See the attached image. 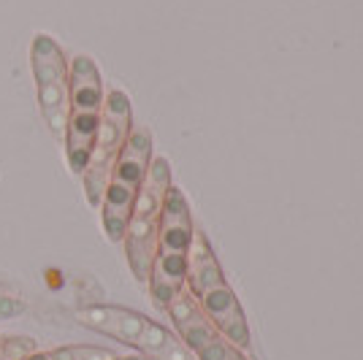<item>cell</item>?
Returning <instances> with one entry per match:
<instances>
[{"label": "cell", "instance_id": "52a82bcc", "mask_svg": "<svg viewBox=\"0 0 363 360\" xmlns=\"http://www.w3.org/2000/svg\"><path fill=\"white\" fill-rule=\"evenodd\" d=\"M196 300L201 306V312L212 320V325L225 336L230 344H236L239 349L250 347V325H247L242 303H239L236 293L230 287H214V290L203 293Z\"/></svg>", "mask_w": 363, "mask_h": 360}, {"label": "cell", "instance_id": "8fae6325", "mask_svg": "<svg viewBox=\"0 0 363 360\" xmlns=\"http://www.w3.org/2000/svg\"><path fill=\"white\" fill-rule=\"evenodd\" d=\"M25 312H28V303L25 300L0 293V320H11V317H19L25 315Z\"/></svg>", "mask_w": 363, "mask_h": 360}, {"label": "cell", "instance_id": "9c48e42d", "mask_svg": "<svg viewBox=\"0 0 363 360\" xmlns=\"http://www.w3.org/2000/svg\"><path fill=\"white\" fill-rule=\"evenodd\" d=\"M228 285L225 274H223V266L214 255L212 241L206 239L203 230L193 233V241H190V252H187V276H184V290L193 296V298H201L203 293H209L214 287Z\"/></svg>", "mask_w": 363, "mask_h": 360}, {"label": "cell", "instance_id": "30bf717a", "mask_svg": "<svg viewBox=\"0 0 363 360\" xmlns=\"http://www.w3.org/2000/svg\"><path fill=\"white\" fill-rule=\"evenodd\" d=\"M117 352L106 347H57V349H35L33 355L22 360H114Z\"/></svg>", "mask_w": 363, "mask_h": 360}, {"label": "cell", "instance_id": "ba28073f", "mask_svg": "<svg viewBox=\"0 0 363 360\" xmlns=\"http://www.w3.org/2000/svg\"><path fill=\"white\" fill-rule=\"evenodd\" d=\"M76 320L84 328L104 333L108 339H117V342L133 347V349H136L138 339H141V333L150 322L147 315L125 309V306H87V309L76 312Z\"/></svg>", "mask_w": 363, "mask_h": 360}, {"label": "cell", "instance_id": "277c9868", "mask_svg": "<svg viewBox=\"0 0 363 360\" xmlns=\"http://www.w3.org/2000/svg\"><path fill=\"white\" fill-rule=\"evenodd\" d=\"M133 130V111H130V98L122 90H108L104 98V111H101V125L98 135L92 144L90 160L82 174L84 179V196L90 201V206H101L104 193L111 179L114 163L120 157L122 147L128 141V135Z\"/></svg>", "mask_w": 363, "mask_h": 360}, {"label": "cell", "instance_id": "7c38bea8", "mask_svg": "<svg viewBox=\"0 0 363 360\" xmlns=\"http://www.w3.org/2000/svg\"><path fill=\"white\" fill-rule=\"evenodd\" d=\"M0 342H3V336H0Z\"/></svg>", "mask_w": 363, "mask_h": 360}, {"label": "cell", "instance_id": "6da1fadb", "mask_svg": "<svg viewBox=\"0 0 363 360\" xmlns=\"http://www.w3.org/2000/svg\"><path fill=\"white\" fill-rule=\"evenodd\" d=\"M196 225L190 203L179 187L171 184L160 214V227H157V249H155V263L150 274V293L157 309L166 312V306L184 290V276H187V252L193 241Z\"/></svg>", "mask_w": 363, "mask_h": 360}, {"label": "cell", "instance_id": "7a4b0ae2", "mask_svg": "<svg viewBox=\"0 0 363 360\" xmlns=\"http://www.w3.org/2000/svg\"><path fill=\"white\" fill-rule=\"evenodd\" d=\"M171 190V165L166 157H152L150 171L141 181V190L136 196L128 230L122 236L125 244V257L138 282H150L152 263H155V249H157V227H160V214L163 203Z\"/></svg>", "mask_w": 363, "mask_h": 360}, {"label": "cell", "instance_id": "8992f818", "mask_svg": "<svg viewBox=\"0 0 363 360\" xmlns=\"http://www.w3.org/2000/svg\"><path fill=\"white\" fill-rule=\"evenodd\" d=\"M168 317L177 328L179 342L190 352H196L198 360H247L244 349L230 344L225 336L212 325V320L201 312L198 300L182 290L177 298L166 306Z\"/></svg>", "mask_w": 363, "mask_h": 360}, {"label": "cell", "instance_id": "3957f363", "mask_svg": "<svg viewBox=\"0 0 363 360\" xmlns=\"http://www.w3.org/2000/svg\"><path fill=\"white\" fill-rule=\"evenodd\" d=\"M152 163V133L147 128H133L125 147H122L120 157L114 163L111 179L101 201V220H104V230L111 241H122L125 230H128V220L136 203V196L141 190V181L147 176Z\"/></svg>", "mask_w": 363, "mask_h": 360}, {"label": "cell", "instance_id": "5b68a950", "mask_svg": "<svg viewBox=\"0 0 363 360\" xmlns=\"http://www.w3.org/2000/svg\"><path fill=\"white\" fill-rule=\"evenodd\" d=\"M30 65L41 117H44L46 128L52 130V135L62 144L65 130H68V114H71V103H68V68H71V60L65 57L62 46L52 35L38 33L30 44Z\"/></svg>", "mask_w": 363, "mask_h": 360}]
</instances>
